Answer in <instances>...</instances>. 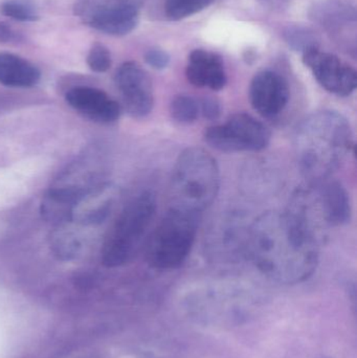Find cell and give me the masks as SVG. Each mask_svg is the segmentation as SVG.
Listing matches in <instances>:
<instances>
[{
	"instance_id": "1",
	"label": "cell",
	"mask_w": 357,
	"mask_h": 358,
	"mask_svg": "<svg viewBox=\"0 0 357 358\" xmlns=\"http://www.w3.org/2000/svg\"><path fill=\"white\" fill-rule=\"evenodd\" d=\"M245 250L264 275L286 285L309 279L320 258V243L285 210L260 215L247 231Z\"/></svg>"
},
{
	"instance_id": "2",
	"label": "cell",
	"mask_w": 357,
	"mask_h": 358,
	"mask_svg": "<svg viewBox=\"0 0 357 358\" xmlns=\"http://www.w3.org/2000/svg\"><path fill=\"white\" fill-rule=\"evenodd\" d=\"M354 147L349 121L335 110L312 113L298 126L295 151L301 173L312 183L326 180Z\"/></svg>"
},
{
	"instance_id": "3",
	"label": "cell",
	"mask_w": 357,
	"mask_h": 358,
	"mask_svg": "<svg viewBox=\"0 0 357 358\" xmlns=\"http://www.w3.org/2000/svg\"><path fill=\"white\" fill-rule=\"evenodd\" d=\"M156 208L154 194L148 191L124 206L103 242L101 260L104 266L117 268L133 261L146 241Z\"/></svg>"
},
{
	"instance_id": "4",
	"label": "cell",
	"mask_w": 357,
	"mask_h": 358,
	"mask_svg": "<svg viewBox=\"0 0 357 358\" xmlns=\"http://www.w3.org/2000/svg\"><path fill=\"white\" fill-rule=\"evenodd\" d=\"M219 187V167L207 150L190 147L180 153L172 173L174 206L201 214L213 203Z\"/></svg>"
},
{
	"instance_id": "5",
	"label": "cell",
	"mask_w": 357,
	"mask_h": 358,
	"mask_svg": "<svg viewBox=\"0 0 357 358\" xmlns=\"http://www.w3.org/2000/svg\"><path fill=\"white\" fill-rule=\"evenodd\" d=\"M199 221V213L172 206L147 238V263L159 271L182 266L194 245Z\"/></svg>"
},
{
	"instance_id": "6",
	"label": "cell",
	"mask_w": 357,
	"mask_h": 358,
	"mask_svg": "<svg viewBox=\"0 0 357 358\" xmlns=\"http://www.w3.org/2000/svg\"><path fill=\"white\" fill-rule=\"evenodd\" d=\"M147 0H75L73 14L84 24L111 36L131 33Z\"/></svg>"
},
{
	"instance_id": "7",
	"label": "cell",
	"mask_w": 357,
	"mask_h": 358,
	"mask_svg": "<svg viewBox=\"0 0 357 358\" xmlns=\"http://www.w3.org/2000/svg\"><path fill=\"white\" fill-rule=\"evenodd\" d=\"M270 140L268 128L245 113H235L224 124L212 126L205 131V143L226 153L258 152L264 150Z\"/></svg>"
},
{
	"instance_id": "8",
	"label": "cell",
	"mask_w": 357,
	"mask_h": 358,
	"mask_svg": "<svg viewBox=\"0 0 357 358\" xmlns=\"http://www.w3.org/2000/svg\"><path fill=\"white\" fill-rule=\"evenodd\" d=\"M115 86L124 108L130 117L144 119L154 106V90L150 76L134 61L123 63L115 71Z\"/></svg>"
},
{
	"instance_id": "9",
	"label": "cell",
	"mask_w": 357,
	"mask_h": 358,
	"mask_svg": "<svg viewBox=\"0 0 357 358\" xmlns=\"http://www.w3.org/2000/svg\"><path fill=\"white\" fill-rule=\"evenodd\" d=\"M303 62L319 84L330 94L348 96L356 90V69L339 57L316 48L303 54Z\"/></svg>"
},
{
	"instance_id": "10",
	"label": "cell",
	"mask_w": 357,
	"mask_h": 358,
	"mask_svg": "<svg viewBox=\"0 0 357 358\" xmlns=\"http://www.w3.org/2000/svg\"><path fill=\"white\" fill-rule=\"evenodd\" d=\"M291 90L286 80L280 73L262 71L256 73L249 85L252 106L262 117H276L289 105Z\"/></svg>"
},
{
	"instance_id": "11",
	"label": "cell",
	"mask_w": 357,
	"mask_h": 358,
	"mask_svg": "<svg viewBox=\"0 0 357 358\" xmlns=\"http://www.w3.org/2000/svg\"><path fill=\"white\" fill-rule=\"evenodd\" d=\"M65 101L73 110L96 123L108 125L121 117V105L98 88L75 86L66 92Z\"/></svg>"
},
{
	"instance_id": "12",
	"label": "cell",
	"mask_w": 357,
	"mask_h": 358,
	"mask_svg": "<svg viewBox=\"0 0 357 358\" xmlns=\"http://www.w3.org/2000/svg\"><path fill=\"white\" fill-rule=\"evenodd\" d=\"M186 76L192 85L210 90H224L228 77L224 60L216 52L205 50H195L189 56Z\"/></svg>"
},
{
	"instance_id": "13",
	"label": "cell",
	"mask_w": 357,
	"mask_h": 358,
	"mask_svg": "<svg viewBox=\"0 0 357 358\" xmlns=\"http://www.w3.org/2000/svg\"><path fill=\"white\" fill-rule=\"evenodd\" d=\"M117 198L115 187L109 183H98L86 192L73 208V220L79 224L99 225L106 220Z\"/></svg>"
},
{
	"instance_id": "14",
	"label": "cell",
	"mask_w": 357,
	"mask_h": 358,
	"mask_svg": "<svg viewBox=\"0 0 357 358\" xmlns=\"http://www.w3.org/2000/svg\"><path fill=\"white\" fill-rule=\"evenodd\" d=\"M84 194L54 183L42 199L40 206L42 218L54 225H62L73 220V208Z\"/></svg>"
},
{
	"instance_id": "15",
	"label": "cell",
	"mask_w": 357,
	"mask_h": 358,
	"mask_svg": "<svg viewBox=\"0 0 357 358\" xmlns=\"http://www.w3.org/2000/svg\"><path fill=\"white\" fill-rule=\"evenodd\" d=\"M318 185L321 200L329 227L347 224L351 220V202L349 194L339 181H321Z\"/></svg>"
},
{
	"instance_id": "16",
	"label": "cell",
	"mask_w": 357,
	"mask_h": 358,
	"mask_svg": "<svg viewBox=\"0 0 357 358\" xmlns=\"http://www.w3.org/2000/svg\"><path fill=\"white\" fill-rule=\"evenodd\" d=\"M41 79L39 69L25 59L0 52V84L6 87L31 88Z\"/></svg>"
},
{
	"instance_id": "17",
	"label": "cell",
	"mask_w": 357,
	"mask_h": 358,
	"mask_svg": "<svg viewBox=\"0 0 357 358\" xmlns=\"http://www.w3.org/2000/svg\"><path fill=\"white\" fill-rule=\"evenodd\" d=\"M310 17L325 29L333 31L356 23V8L341 0H327L316 3L310 12Z\"/></svg>"
},
{
	"instance_id": "18",
	"label": "cell",
	"mask_w": 357,
	"mask_h": 358,
	"mask_svg": "<svg viewBox=\"0 0 357 358\" xmlns=\"http://www.w3.org/2000/svg\"><path fill=\"white\" fill-rule=\"evenodd\" d=\"M283 38L291 50L302 54L316 50L320 45V38L316 31L304 25H289L283 31Z\"/></svg>"
},
{
	"instance_id": "19",
	"label": "cell",
	"mask_w": 357,
	"mask_h": 358,
	"mask_svg": "<svg viewBox=\"0 0 357 358\" xmlns=\"http://www.w3.org/2000/svg\"><path fill=\"white\" fill-rule=\"evenodd\" d=\"M215 0H166L165 13L172 21L182 20L211 6Z\"/></svg>"
},
{
	"instance_id": "20",
	"label": "cell",
	"mask_w": 357,
	"mask_h": 358,
	"mask_svg": "<svg viewBox=\"0 0 357 358\" xmlns=\"http://www.w3.org/2000/svg\"><path fill=\"white\" fill-rule=\"evenodd\" d=\"M52 248L54 255L61 260H71L79 255L81 242L75 234L61 229L52 234Z\"/></svg>"
},
{
	"instance_id": "21",
	"label": "cell",
	"mask_w": 357,
	"mask_h": 358,
	"mask_svg": "<svg viewBox=\"0 0 357 358\" xmlns=\"http://www.w3.org/2000/svg\"><path fill=\"white\" fill-rule=\"evenodd\" d=\"M172 117L180 124H192L198 119L199 101L187 94L175 96L170 105Z\"/></svg>"
},
{
	"instance_id": "22",
	"label": "cell",
	"mask_w": 357,
	"mask_h": 358,
	"mask_svg": "<svg viewBox=\"0 0 357 358\" xmlns=\"http://www.w3.org/2000/svg\"><path fill=\"white\" fill-rule=\"evenodd\" d=\"M0 12L8 18L21 22H34L39 19V13L27 0H6L0 6Z\"/></svg>"
},
{
	"instance_id": "23",
	"label": "cell",
	"mask_w": 357,
	"mask_h": 358,
	"mask_svg": "<svg viewBox=\"0 0 357 358\" xmlns=\"http://www.w3.org/2000/svg\"><path fill=\"white\" fill-rule=\"evenodd\" d=\"M87 65L94 73H106L112 65L110 52L106 46L94 43L87 55Z\"/></svg>"
},
{
	"instance_id": "24",
	"label": "cell",
	"mask_w": 357,
	"mask_h": 358,
	"mask_svg": "<svg viewBox=\"0 0 357 358\" xmlns=\"http://www.w3.org/2000/svg\"><path fill=\"white\" fill-rule=\"evenodd\" d=\"M145 61L149 66L156 71H163L170 64V56L161 48H151L145 54Z\"/></svg>"
},
{
	"instance_id": "25",
	"label": "cell",
	"mask_w": 357,
	"mask_h": 358,
	"mask_svg": "<svg viewBox=\"0 0 357 358\" xmlns=\"http://www.w3.org/2000/svg\"><path fill=\"white\" fill-rule=\"evenodd\" d=\"M199 110L203 117L210 121L219 119L220 115H221L220 103L213 98H203V100L199 101Z\"/></svg>"
},
{
	"instance_id": "26",
	"label": "cell",
	"mask_w": 357,
	"mask_h": 358,
	"mask_svg": "<svg viewBox=\"0 0 357 358\" xmlns=\"http://www.w3.org/2000/svg\"><path fill=\"white\" fill-rule=\"evenodd\" d=\"M17 37H18V35L10 25L6 22H0V42L1 43L15 41Z\"/></svg>"
}]
</instances>
